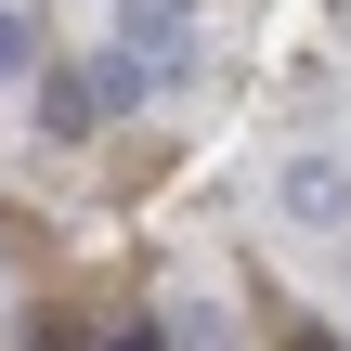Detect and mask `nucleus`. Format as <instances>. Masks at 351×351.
<instances>
[{
  "label": "nucleus",
  "mask_w": 351,
  "mask_h": 351,
  "mask_svg": "<svg viewBox=\"0 0 351 351\" xmlns=\"http://www.w3.org/2000/svg\"><path fill=\"white\" fill-rule=\"evenodd\" d=\"M104 104H130V91H156V78H195V39H182V13H156V0H117V26H104Z\"/></svg>",
  "instance_id": "nucleus-1"
},
{
  "label": "nucleus",
  "mask_w": 351,
  "mask_h": 351,
  "mask_svg": "<svg viewBox=\"0 0 351 351\" xmlns=\"http://www.w3.org/2000/svg\"><path fill=\"white\" fill-rule=\"evenodd\" d=\"M91 117H104V78H91V65H52V78H39V130H52V143H78Z\"/></svg>",
  "instance_id": "nucleus-2"
},
{
  "label": "nucleus",
  "mask_w": 351,
  "mask_h": 351,
  "mask_svg": "<svg viewBox=\"0 0 351 351\" xmlns=\"http://www.w3.org/2000/svg\"><path fill=\"white\" fill-rule=\"evenodd\" d=\"M287 208L339 234V221H351V169H339V156H300V169H287Z\"/></svg>",
  "instance_id": "nucleus-3"
},
{
  "label": "nucleus",
  "mask_w": 351,
  "mask_h": 351,
  "mask_svg": "<svg viewBox=\"0 0 351 351\" xmlns=\"http://www.w3.org/2000/svg\"><path fill=\"white\" fill-rule=\"evenodd\" d=\"M26 65H39V26H26V13L0 0V78H26Z\"/></svg>",
  "instance_id": "nucleus-4"
},
{
  "label": "nucleus",
  "mask_w": 351,
  "mask_h": 351,
  "mask_svg": "<svg viewBox=\"0 0 351 351\" xmlns=\"http://www.w3.org/2000/svg\"><path fill=\"white\" fill-rule=\"evenodd\" d=\"M104 351H156V326H130V339H104Z\"/></svg>",
  "instance_id": "nucleus-5"
},
{
  "label": "nucleus",
  "mask_w": 351,
  "mask_h": 351,
  "mask_svg": "<svg viewBox=\"0 0 351 351\" xmlns=\"http://www.w3.org/2000/svg\"><path fill=\"white\" fill-rule=\"evenodd\" d=\"M156 13H195V0H156Z\"/></svg>",
  "instance_id": "nucleus-6"
}]
</instances>
